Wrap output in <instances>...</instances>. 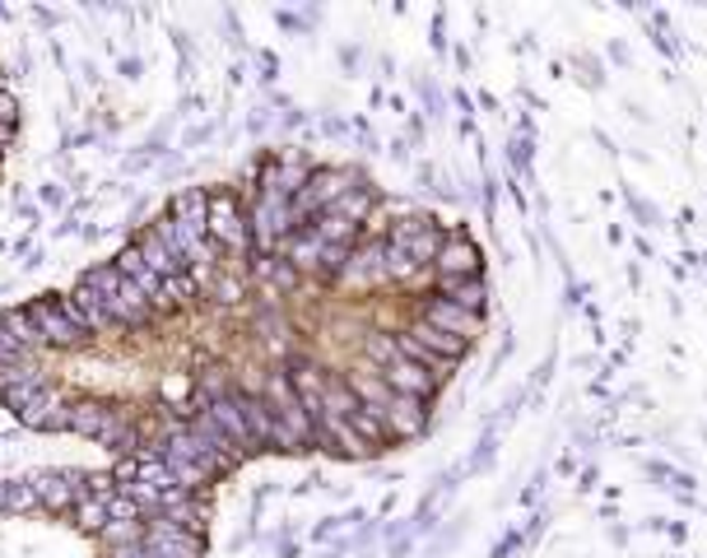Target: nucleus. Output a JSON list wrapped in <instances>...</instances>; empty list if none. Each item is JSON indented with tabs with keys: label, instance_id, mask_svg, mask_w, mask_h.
Here are the masks:
<instances>
[{
	"label": "nucleus",
	"instance_id": "7ed1b4c3",
	"mask_svg": "<svg viewBox=\"0 0 707 558\" xmlns=\"http://www.w3.org/2000/svg\"><path fill=\"white\" fill-rule=\"evenodd\" d=\"M14 130H19V98L10 89L6 70H0V168H6V154L14 145Z\"/></svg>",
	"mask_w": 707,
	"mask_h": 558
},
{
	"label": "nucleus",
	"instance_id": "f257e3e1",
	"mask_svg": "<svg viewBox=\"0 0 707 558\" xmlns=\"http://www.w3.org/2000/svg\"><path fill=\"white\" fill-rule=\"evenodd\" d=\"M489 316L461 224L354 168L275 154L177 196L0 322V405L200 502L256 457L369 461L429 429Z\"/></svg>",
	"mask_w": 707,
	"mask_h": 558
},
{
	"label": "nucleus",
	"instance_id": "f03ea898",
	"mask_svg": "<svg viewBox=\"0 0 707 558\" xmlns=\"http://www.w3.org/2000/svg\"><path fill=\"white\" fill-rule=\"evenodd\" d=\"M205 508L112 470L0 474V558H200Z\"/></svg>",
	"mask_w": 707,
	"mask_h": 558
}]
</instances>
